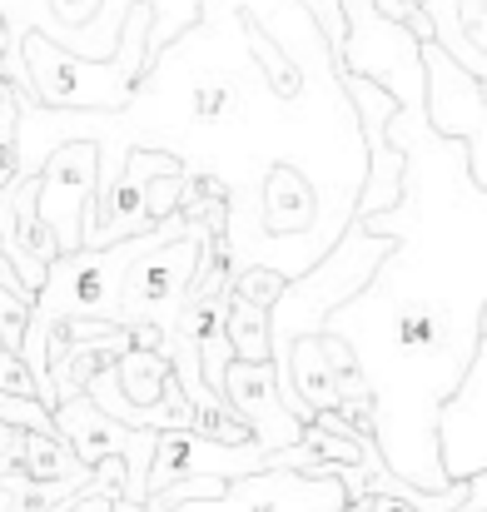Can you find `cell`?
<instances>
[{"label": "cell", "instance_id": "cell-4", "mask_svg": "<svg viewBox=\"0 0 487 512\" xmlns=\"http://www.w3.org/2000/svg\"><path fill=\"white\" fill-rule=\"evenodd\" d=\"M95 184H100V145H90V140L60 145L55 160L40 170L35 219L55 234L60 254L80 249V229H85V214L95 204Z\"/></svg>", "mask_w": 487, "mask_h": 512}, {"label": "cell", "instance_id": "cell-6", "mask_svg": "<svg viewBox=\"0 0 487 512\" xmlns=\"http://www.w3.org/2000/svg\"><path fill=\"white\" fill-rule=\"evenodd\" d=\"M35 189H40V170L35 174H10L0 184V259L15 269L20 289L35 299V289L45 284V269L55 264L60 244L55 234L35 219Z\"/></svg>", "mask_w": 487, "mask_h": 512}, {"label": "cell", "instance_id": "cell-5", "mask_svg": "<svg viewBox=\"0 0 487 512\" xmlns=\"http://www.w3.org/2000/svg\"><path fill=\"white\" fill-rule=\"evenodd\" d=\"M264 468H269V453L259 443H214L194 428H169V433H155L145 498L169 488V483H184V478L234 483V478H249V473H264Z\"/></svg>", "mask_w": 487, "mask_h": 512}, {"label": "cell", "instance_id": "cell-11", "mask_svg": "<svg viewBox=\"0 0 487 512\" xmlns=\"http://www.w3.org/2000/svg\"><path fill=\"white\" fill-rule=\"evenodd\" d=\"M0 393H10V398H35V378H30V368L20 363V353H10V348H0ZM40 403V398H35Z\"/></svg>", "mask_w": 487, "mask_h": 512}, {"label": "cell", "instance_id": "cell-10", "mask_svg": "<svg viewBox=\"0 0 487 512\" xmlns=\"http://www.w3.org/2000/svg\"><path fill=\"white\" fill-rule=\"evenodd\" d=\"M224 339L234 348V358L244 363H269V309L234 299L229 289V309H224Z\"/></svg>", "mask_w": 487, "mask_h": 512}, {"label": "cell", "instance_id": "cell-2", "mask_svg": "<svg viewBox=\"0 0 487 512\" xmlns=\"http://www.w3.org/2000/svg\"><path fill=\"white\" fill-rule=\"evenodd\" d=\"M433 448H438V468L448 483L487 478V343L473 348L458 388L438 403Z\"/></svg>", "mask_w": 487, "mask_h": 512}, {"label": "cell", "instance_id": "cell-3", "mask_svg": "<svg viewBox=\"0 0 487 512\" xmlns=\"http://www.w3.org/2000/svg\"><path fill=\"white\" fill-rule=\"evenodd\" d=\"M348 493L338 478H304V473H284V468H264L249 478L224 483L219 498L209 503H179L169 512H343ZM115 512H145L115 503Z\"/></svg>", "mask_w": 487, "mask_h": 512}, {"label": "cell", "instance_id": "cell-9", "mask_svg": "<svg viewBox=\"0 0 487 512\" xmlns=\"http://www.w3.org/2000/svg\"><path fill=\"white\" fill-rule=\"evenodd\" d=\"M20 473H25L30 483H70V478H90V468L70 453V443H65L60 433H25Z\"/></svg>", "mask_w": 487, "mask_h": 512}, {"label": "cell", "instance_id": "cell-7", "mask_svg": "<svg viewBox=\"0 0 487 512\" xmlns=\"http://www.w3.org/2000/svg\"><path fill=\"white\" fill-rule=\"evenodd\" d=\"M219 398L229 403V413L249 428V438L264 448V453H279L289 443H299L304 423L279 403V388H274V368L269 363H244L234 358L219 378Z\"/></svg>", "mask_w": 487, "mask_h": 512}, {"label": "cell", "instance_id": "cell-8", "mask_svg": "<svg viewBox=\"0 0 487 512\" xmlns=\"http://www.w3.org/2000/svg\"><path fill=\"white\" fill-rule=\"evenodd\" d=\"M164 383H169V363H164V353H155V348H125L115 358V388H120L125 403L160 408Z\"/></svg>", "mask_w": 487, "mask_h": 512}, {"label": "cell", "instance_id": "cell-1", "mask_svg": "<svg viewBox=\"0 0 487 512\" xmlns=\"http://www.w3.org/2000/svg\"><path fill=\"white\" fill-rule=\"evenodd\" d=\"M50 423L55 433L70 443V453L95 468L105 458H120L125 468V488H120V503L125 508H145V478H150V458H155V433L150 428H120L115 418H105L85 393L65 398L50 408Z\"/></svg>", "mask_w": 487, "mask_h": 512}, {"label": "cell", "instance_id": "cell-12", "mask_svg": "<svg viewBox=\"0 0 487 512\" xmlns=\"http://www.w3.org/2000/svg\"><path fill=\"white\" fill-rule=\"evenodd\" d=\"M0 512H10V493L5 488H0Z\"/></svg>", "mask_w": 487, "mask_h": 512}]
</instances>
